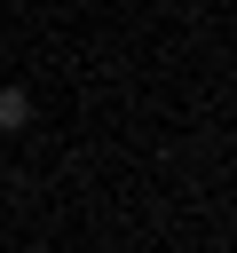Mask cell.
Wrapping results in <instances>:
<instances>
[{"mask_svg":"<svg viewBox=\"0 0 237 253\" xmlns=\"http://www.w3.org/2000/svg\"><path fill=\"white\" fill-rule=\"evenodd\" d=\"M32 126V87H0V134H24Z\"/></svg>","mask_w":237,"mask_h":253,"instance_id":"obj_1","label":"cell"}]
</instances>
